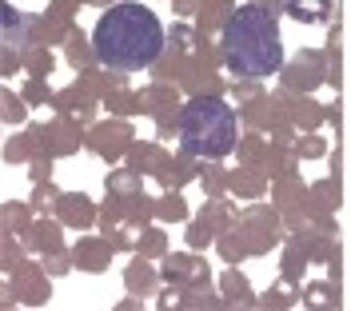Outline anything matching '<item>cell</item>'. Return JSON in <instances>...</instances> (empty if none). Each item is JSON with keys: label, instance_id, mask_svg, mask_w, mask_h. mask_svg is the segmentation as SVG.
Returning a JSON list of instances; mask_svg holds the SVG:
<instances>
[{"label": "cell", "instance_id": "obj_1", "mask_svg": "<svg viewBox=\"0 0 351 311\" xmlns=\"http://www.w3.org/2000/svg\"><path fill=\"white\" fill-rule=\"evenodd\" d=\"M92 48L116 72H140L156 64V56L164 52V24L148 4L124 0L100 16L92 32Z\"/></svg>", "mask_w": 351, "mask_h": 311}, {"label": "cell", "instance_id": "obj_3", "mask_svg": "<svg viewBox=\"0 0 351 311\" xmlns=\"http://www.w3.org/2000/svg\"><path fill=\"white\" fill-rule=\"evenodd\" d=\"M180 140L184 148L208 160H219L236 148V116L219 100H192L180 116Z\"/></svg>", "mask_w": 351, "mask_h": 311}, {"label": "cell", "instance_id": "obj_2", "mask_svg": "<svg viewBox=\"0 0 351 311\" xmlns=\"http://www.w3.org/2000/svg\"><path fill=\"white\" fill-rule=\"evenodd\" d=\"M223 56L240 76H271L284 64V40L276 16L260 4H243L223 24Z\"/></svg>", "mask_w": 351, "mask_h": 311}]
</instances>
